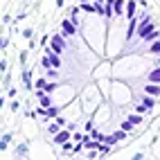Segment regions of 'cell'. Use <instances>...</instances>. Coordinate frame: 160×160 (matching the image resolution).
Masks as SVG:
<instances>
[{
	"label": "cell",
	"instance_id": "12",
	"mask_svg": "<svg viewBox=\"0 0 160 160\" xmlns=\"http://www.w3.org/2000/svg\"><path fill=\"white\" fill-rule=\"evenodd\" d=\"M149 81H153V83H160V66H158L156 70H151V72H149Z\"/></svg>",
	"mask_w": 160,
	"mask_h": 160
},
{
	"label": "cell",
	"instance_id": "15",
	"mask_svg": "<svg viewBox=\"0 0 160 160\" xmlns=\"http://www.w3.org/2000/svg\"><path fill=\"white\" fill-rule=\"evenodd\" d=\"M59 115V108H54V106H50V108H45V117L48 120H52V117Z\"/></svg>",
	"mask_w": 160,
	"mask_h": 160
},
{
	"label": "cell",
	"instance_id": "10",
	"mask_svg": "<svg viewBox=\"0 0 160 160\" xmlns=\"http://www.w3.org/2000/svg\"><path fill=\"white\" fill-rule=\"evenodd\" d=\"M59 131H61V124H59L57 120L52 122V124H48V133H50V135H57Z\"/></svg>",
	"mask_w": 160,
	"mask_h": 160
},
{
	"label": "cell",
	"instance_id": "23",
	"mask_svg": "<svg viewBox=\"0 0 160 160\" xmlns=\"http://www.w3.org/2000/svg\"><path fill=\"white\" fill-rule=\"evenodd\" d=\"M90 135L95 138V140H99V142H104V133H99V131H95V129H92V131H90Z\"/></svg>",
	"mask_w": 160,
	"mask_h": 160
},
{
	"label": "cell",
	"instance_id": "27",
	"mask_svg": "<svg viewBox=\"0 0 160 160\" xmlns=\"http://www.w3.org/2000/svg\"><path fill=\"white\" fill-rule=\"evenodd\" d=\"M54 5H57V9H61L63 5H66V0H57V2H54Z\"/></svg>",
	"mask_w": 160,
	"mask_h": 160
},
{
	"label": "cell",
	"instance_id": "25",
	"mask_svg": "<svg viewBox=\"0 0 160 160\" xmlns=\"http://www.w3.org/2000/svg\"><path fill=\"white\" fill-rule=\"evenodd\" d=\"M18 59H20V63H25V61H27V52H20V57H18Z\"/></svg>",
	"mask_w": 160,
	"mask_h": 160
},
{
	"label": "cell",
	"instance_id": "5",
	"mask_svg": "<svg viewBox=\"0 0 160 160\" xmlns=\"http://www.w3.org/2000/svg\"><path fill=\"white\" fill-rule=\"evenodd\" d=\"M144 95H153V97H160V86L153 81H149L147 86H144Z\"/></svg>",
	"mask_w": 160,
	"mask_h": 160
},
{
	"label": "cell",
	"instance_id": "13",
	"mask_svg": "<svg viewBox=\"0 0 160 160\" xmlns=\"http://www.w3.org/2000/svg\"><path fill=\"white\" fill-rule=\"evenodd\" d=\"M9 142H12V133H5V135H2V140H0V151H2V153H5V149H7Z\"/></svg>",
	"mask_w": 160,
	"mask_h": 160
},
{
	"label": "cell",
	"instance_id": "7",
	"mask_svg": "<svg viewBox=\"0 0 160 160\" xmlns=\"http://www.w3.org/2000/svg\"><path fill=\"white\" fill-rule=\"evenodd\" d=\"M126 14V2L124 0H115V16H124Z\"/></svg>",
	"mask_w": 160,
	"mask_h": 160
},
{
	"label": "cell",
	"instance_id": "16",
	"mask_svg": "<svg viewBox=\"0 0 160 160\" xmlns=\"http://www.w3.org/2000/svg\"><path fill=\"white\" fill-rule=\"evenodd\" d=\"M149 52H151V54H156V57L160 54V38H158V41H153V43H151V48H149Z\"/></svg>",
	"mask_w": 160,
	"mask_h": 160
},
{
	"label": "cell",
	"instance_id": "22",
	"mask_svg": "<svg viewBox=\"0 0 160 160\" xmlns=\"http://www.w3.org/2000/svg\"><path fill=\"white\" fill-rule=\"evenodd\" d=\"M126 133H129V131H124V129H120V131H115L113 135H115V138H117V140H120V142H122V140H124V138H126Z\"/></svg>",
	"mask_w": 160,
	"mask_h": 160
},
{
	"label": "cell",
	"instance_id": "4",
	"mask_svg": "<svg viewBox=\"0 0 160 160\" xmlns=\"http://www.w3.org/2000/svg\"><path fill=\"white\" fill-rule=\"evenodd\" d=\"M70 138H72L70 129H61V131H59V133L54 135V142H57V144H63V142H68Z\"/></svg>",
	"mask_w": 160,
	"mask_h": 160
},
{
	"label": "cell",
	"instance_id": "17",
	"mask_svg": "<svg viewBox=\"0 0 160 160\" xmlns=\"http://www.w3.org/2000/svg\"><path fill=\"white\" fill-rule=\"evenodd\" d=\"M61 149H63V153H70V151H74V144L68 140V142H63V144H61Z\"/></svg>",
	"mask_w": 160,
	"mask_h": 160
},
{
	"label": "cell",
	"instance_id": "24",
	"mask_svg": "<svg viewBox=\"0 0 160 160\" xmlns=\"http://www.w3.org/2000/svg\"><path fill=\"white\" fill-rule=\"evenodd\" d=\"M12 111H14V113L20 111V104H18V102H12Z\"/></svg>",
	"mask_w": 160,
	"mask_h": 160
},
{
	"label": "cell",
	"instance_id": "19",
	"mask_svg": "<svg viewBox=\"0 0 160 160\" xmlns=\"http://www.w3.org/2000/svg\"><path fill=\"white\" fill-rule=\"evenodd\" d=\"M122 129H124V131H133V129H135V124H133L131 120H124V122H122Z\"/></svg>",
	"mask_w": 160,
	"mask_h": 160
},
{
	"label": "cell",
	"instance_id": "26",
	"mask_svg": "<svg viewBox=\"0 0 160 160\" xmlns=\"http://www.w3.org/2000/svg\"><path fill=\"white\" fill-rule=\"evenodd\" d=\"M23 36L25 38H32V29H23Z\"/></svg>",
	"mask_w": 160,
	"mask_h": 160
},
{
	"label": "cell",
	"instance_id": "9",
	"mask_svg": "<svg viewBox=\"0 0 160 160\" xmlns=\"http://www.w3.org/2000/svg\"><path fill=\"white\" fill-rule=\"evenodd\" d=\"M142 104L147 106V111H151V108H156V97L153 95H147V97L142 99Z\"/></svg>",
	"mask_w": 160,
	"mask_h": 160
},
{
	"label": "cell",
	"instance_id": "18",
	"mask_svg": "<svg viewBox=\"0 0 160 160\" xmlns=\"http://www.w3.org/2000/svg\"><path fill=\"white\" fill-rule=\"evenodd\" d=\"M129 120H131V122H133L135 126H140V124H142V113H138V115H131Z\"/></svg>",
	"mask_w": 160,
	"mask_h": 160
},
{
	"label": "cell",
	"instance_id": "2",
	"mask_svg": "<svg viewBox=\"0 0 160 160\" xmlns=\"http://www.w3.org/2000/svg\"><path fill=\"white\" fill-rule=\"evenodd\" d=\"M50 50L57 52V54H63V52L68 50V43H66V36L63 34H54L50 38Z\"/></svg>",
	"mask_w": 160,
	"mask_h": 160
},
{
	"label": "cell",
	"instance_id": "14",
	"mask_svg": "<svg viewBox=\"0 0 160 160\" xmlns=\"http://www.w3.org/2000/svg\"><path fill=\"white\" fill-rule=\"evenodd\" d=\"M48 81H50V79H43V77H38V79L34 81V88H36V90H43V88H45V83H48Z\"/></svg>",
	"mask_w": 160,
	"mask_h": 160
},
{
	"label": "cell",
	"instance_id": "29",
	"mask_svg": "<svg viewBox=\"0 0 160 160\" xmlns=\"http://www.w3.org/2000/svg\"><path fill=\"white\" fill-rule=\"evenodd\" d=\"M2 2H5V0H2Z\"/></svg>",
	"mask_w": 160,
	"mask_h": 160
},
{
	"label": "cell",
	"instance_id": "1",
	"mask_svg": "<svg viewBox=\"0 0 160 160\" xmlns=\"http://www.w3.org/2000/svg\"><path fill=\"white\" fill-rule=\"evenodd\" d=\"M151 29H156V25H153V18L151 16H142V20H140V25H138V32H135V36L138 38H144Z\"/></svg>",
	"mask_w": 160,
	"mask_h": 160
},
{
	"label": "cell",
	"instance_id": "3",
	"mask_svg": "<svg viewBox=\"0 0 160 160\" xmlns=\"http://www.w3.org/2000/svg\"><path fill=\"white\" fill-rule=\"evenodd\" d=\"M61 34L63 36H77V23H74L70 16L61 20Z\"/></svg>",
	"mask_w": 160,
	"mask_h": 160
},
{
	"label": "cell",
	"instance_id": "20",
	"mask_svg": "<svg viewBox=\"0 0 160 160\" xmlns=\"http://www.w3.org/2000/svg\"><path fill=\"white\" fill-rule=\"evenodd\" d=\"M57 70H59V68H48V79H57V77H59Z\"/></svg>",
	"mask_w": 160,
	"mask_h": 160
},
{
	"label": "cell",
	"instance_id": "28",
	"mask_svg": "<svg viewBox=\"0 0 160 160\" xmlns=\"http://www.w3.org/2000/svg\"><path fill=\"white\" fill-rule=\"evenodd\" d=\"M158 57H160V54H158ZM156 66H160V59H158V61H156Z\"/></svg>",
	"mask_w": 160,
	"mask_h": 160
},
{
	"label": "cell",
	"instance_id": "21",
	"mask_svg": "<svg viewBox=\"0 0 160 160\" xmlns=\"http://www.w3.org/2000/svg\"><path fill=\"white\" fill-rule=\"evenodd\" d=\"M43 90H45V92H54V90H57V83H52V79H50V81L45 83V88H43Z\"/></svg>",
	"mask_w": 160,
	"mask_h": 160
},
{
	"label": "cell",
	"instance_id": "11",
	"mask_svg": "<svg viewBox=\"0 0 160 160\" xmlns=\"http://www.w3.org/2000/svg\"><path fill=\"white\" fill-rule=\"evenodd\" d=\"M27 153H29V149H27V144H25V142L16 147V156H18V158H25Z\"/></svg>",
	"mask_w": 160,
	"mask_h": 160
},
{
	"label": "cell",
	"instance_id": "6",
	"mask_svg": "<svg viewBox=\"0 0 160 160\" xmlns=\"http://www.w3.org/2000/svg\"><path fill=\"white\" fill-rule=\"evenodd\" d=\"M135 14H138V2H135V0H129V2H126V14H124V16L131 20Z\"/></svg>",
	"mask_w": 160,
	"mask_h": 160
},
{
	"label": "cell",
	"instance_id": "8",
	"mask_svg": "<svg viewBox=\"0 0 160 160\" xmlns=\"http://www.w3.org/2000/svg\"><path fill=\"white\" fill-rule=\"evenodd\" d=\"M158 38H160V29H151L142 41H147V43H153V41H158Z\"/></svg>",
	"mask_w": 160,
	"mask_h": 160
}]
</instances>
